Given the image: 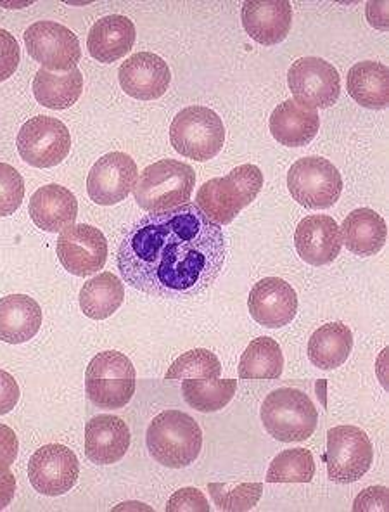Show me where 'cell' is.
<instances>
[{
    "label": "cell",
    "instance_id": "ba28073f",
    "mask_svg": "<svg viewBox=\"0 0 389 512\" xmlns=\"http://www.w3.org/2000/svg\"><path fill=\"white\" fill-rule=\"evenodd\" d=\"M287 187L301 206L310 210H326L343 192V179L331 161L308 156L296 161L287 173Z\"/></svg>",
    "mask_w": 389,
    "mask_h": 512
},
{
    "label": "cell",
    "instance_id": "4fadbf2b",
    "mask_svg": "<svg viewBox=\"0 0 389 512\" xmlns=\"http://www.w3.org/2000/svg\"><path fill=\"white\" fill-rule=\"evenodd\" d=\"M56 251L59 262L70 274L89 277L106 265L108 241L94 225H70L61 232Z\"/></svg>",
    "mask_w": 389,
    "mask_h": 512
},
{
    "label": "cell",
    "instance_id": "8fae6325",
    "mask_svg": "<svg viewBox=\"0 0 389 512\" xmlns=\"http://www.w3.org/2000/svg\"><path fill=\"white\" fill-rule=\"evenodd\" d=\"M26 51L44 70H75L82 58V49L75 33L56 21H37L25 32Z\"/></svg>",
    "mask_w": 389,
    "mask_h": 512
},
{
    "label": "cell",
    "instance_id": "8992f818",
    "mask_svg": "<svg viewBox=\"0 0 389 512\" xmlns=\"http://www.w3.org/2000/svg\"><path fill=\"white\" fill-rule=\"evenodd\" d=\"M85 391L99 409H123L135 393V367L125 353H97L85 372Z\"/></svg>",
    "mask_w": 389,
    "mask_h": 512
},
{
    "label": "cell",
    "instance_id": "74e56055",
    "mask_svg": "<svg viewBox=\"0 0 389 512\" xmlns=\"http://www.w3.org/2000/svg\"><path fill=\"white\" fill-rule=\"evenodd\" d=\"M353 511L370 512V511H389L388 488L372 487L367 488L358 495L353 504Z\"/></svg>",
    "mask_w": 389,
    "mask_h": 512
},
{
    "label": "cell",
    "instance_id": "cb8c5ba5",
    "mask_svg": "<svg viewBox=\"0 0 389 512\" xmlns=\"http://www.w3.org/2000/svg\"><path fill=\"white\" fill-rule=\"evenodd\" d=\"M42 327V308L26 295L0 298V340L20 345L35 338Z\"/></svg>",
    "mask_w": 389,
    "mask_h": 512
},
{
    "label": "cell",
    "instance_id": "3957f363",
    "mask_svg": "<svg viewBox=\"0 0 389 512\" xmlns=\"http://www.w3.org/2000/svg\"><path fill=\"white\" fill-rule=\"evenodd\" d=\"M263 187V173L256 165H241L229 175L199 187L196 206L211 222L227 225L251 205Z\"/></svg>",
    "mask_w": 389,
    "mask_h": 512
},
{
    "label": "cell",
    "instance_id": "1f68e13d",
    "mask_svg": "<svg viewBox=\"0 0 389 512\" xmlns=\"http://www.w3.org/2000/svg\"><path fill=\"white\" fill-rule=\"evenodd\" d=\"M315 476V461L307 448H291L275 457L268 468V483H310Z\"/></svg>",
    "mask_w": 389,
    "mask_h": 512
},
{
    "label": "cell",
    "instance_id": "d6a6232c",
    "mask_svg": "<svg viewBox=\"0 0 389 512\" xmlns=\"http://www.w3.org/2000/svg\"><path fill=\"white\" fill-rule=\"evenodd\" d=\"M222 374V364L215 353L205 348H194L175 360L166 371V381L184 379H217Z\"/></svg>",
    "mask_w": 389,
    "mask_h": 512
},
{
    "label": "cell",
    "instance_id": "603a6c76",
    "mask_svg": "<svg viewBox=\"0 0 389 512\" xmlns=\"http://www.w3.org/2000/svg\"><path fill=\"white\" fill-rule=\"evenodd\" d=\"M135 26L122 14H111L96 21L90 28L87 47L90 56L99 63H115L132 51L135 44Z\"/></svg>",
    "mask_w": 389,
    "mask_h": 512
},
{
    "label": "cell",
    "instance_id": "f1b7e54d",
    "mask_svg": "<svg viewBox=\"0 0 389 512\" xmlns=\"http://www.w3.org/2000/svg\"><path fill=\"white\" fill-rule=\"evenodd\" d=\"M83 92L82 71H68L56 75L52 71H37L33 80V94L42 106L49 109H68L77 103Z\"/></svg>",
    "mask_w": 389,
    "mask_h": 512
},
{
    "label": "cell",
    "instance_id": "52a82bcc",
    "mask_svg": "<svg viewBox=\"0 0 389 512\" xmlns=\"http://www.w3.org/2000/svg\"><path fill=\"white\" fill-rule=\"evenodd\" d=\"M170 141L177 153L194 161L213 160L225 142L222 118L205 106H189L173 118Z\"/></svg>",
    "mask_w": 389,
    "mask_h": 512
},
{
    "label": "cell",
    "instance_id": "7a4b0ae2",
    "mask_svg": "<svg viewBox=\"0 0 389 512\" xmlns=\"http://www.w3.org/2000/svg\"><path fill=\"white\" fill-rule=\"evenodd\" d=\"M147 448L166 468L191 466L203 447V431L194 417L180 410H165L154 417L146 433Z\"/></svg>",
    "mask_w": 389,
    "mask_h": 512
},
{
    "label": "cell",
    "instance_id": "6da1fadb",
    "mask_svg": "<svg viewBox=\"0 0 389 512\" xmlns=\"http://www.w3.org/2000/svg\"><path fill=\"white\" fill-rule=\"evenodd\" d=\"M227 243L220 225L192 203L149 213L123 237L118 270L125 284L166 300L211 288L224 270Z\"/></svg>",
    "mask_w": 389,
    "mask_h": 512
},
{
    "label": "cell",
    "instance_id": "d6986e66",
    "mask_svg": "<svg viewBox=\"0 0 389 512\" xmlns=\"http://www.w3.org/2000/svg\"><path fill=\"white\" fill-rule=\"evenodd\" d=\"M243 26L258 44L277 45L286 39L293 23V7L287 0H249L244 2Z\"/></svg>",
    "mask_w": 389,
    "mask_h": 512
},
{
    "label": "cell",
    "instance_id": "44dd1931",
    "mask_svg": "<svg viewBox=\"0 0 389 512\" xmlns=\"http://www.w3.org/2000/svg\"><path fill=\"white\" fill-rule=\"evenodd\" d=\"M28 210L33 224L39 229L45 232H61L75 224L78 217V201L70 189L58 184H49L35 191Z\"/></svg>",
    "mask_w": 389,
    "mask_h": 512
},
{
    "label": "cell",
    "instance_id": "9a60e30c",
    "mask_svg": "<svg viewBox=\"0 0 389 512\" xmlns=\"http://www.w3.org/2000/svg\"><path fill=\"white\" fill-rule=\"evenodd\" d=\"M137 179L139 170L135 161L128 154L115 151L94 163L87 177V192L97 205H118L134 191Z\"/></svg>",
    "mask_w": 389,
    "mask_h": 512
},
{
    "label": "cell",
    "instance_id": "5bb4252c",
    "mask_svg": "<svg viewBox=\"0 0 389 512\" xmlns=\"http://www.w3.org/2000/svg\"><path fill=\"white\" fill-rule=\"evenodd\" d=\"M80 466L77 455L64 445L51 443L39 448L28 462L32 487L47 497H58L77 485Z\"/></svg>",
    "mask_w": 389,
    "mask_h": 512
},
{
    "label": "cell",
    "instance_id": "9c48e42d",
    "mask_svg": "<svg viewBox=\"0 0 389 512\" xmlns=\"http://www.w3.org/2000/svg\"><path fill=\"white\" fill-rule=\"evenodd\" d=\"M327 474L334 483L348 485L364 478L374 462V448L364 429L336 426L327 433Z\"/></svg>",
    "mask_w": 389,
    "mask_h": 512
},
{
    "label": "cell",
    "instance_id": "d590c367",
    "mask_svg": "<svg viewBox=\"0 0 389 512\" xmlns=\"http://www.w3.org/2000/svg\"><path fill=\"white\" fill-rule=\"evenodd\" d=\"M166 512H210L205 493L198 488H180L173 493L165 507Z\"/></svg>",
    "mask_w": 389,
    "mask_h": 512
},
{
    "label": "cell",
    "instance_id": "7402d4cb",
    "mask_svg": "<svg viewBox=\"0 0 389 512\" xmlns=\"http://www.w3.org/2000/svg\"><path fill=\"white\" fill-rule=\"evenodd\" d=\"M319 128V113L291 99L279 104L270 116V132L287 148L307 146L319 134Z\"/></svg>",
    "mask_w": 389,
    "mask_h": 512
},
{
    "label": "cell",
    "instance_id": "ab89813d",
    "mask_svg": "<svg viewBox=\"0 0 389 512\" xmlns=\"http://www.w3.org/2000/svg\"><path fill=\"white\" fill-rule=\"evenodd\" d=\"M20 386L9 372L0 369V416L9 414L20 402Z\"/></svg>",
    "mask_w": 389,
    "mask_h": 512
},
{
    "label": "cell",
    "instance_id": "2e32d148",
    "mask_svg": "<svg viewBox=\"0 0 389 512\" xmlns=\"http://www.w3.org/2000/svg\"><path fill=\"white\" fill-rule=\"evenodd\" d=\"M248 308L258 324L277 329L291 324L296 317L298 295L284 279L265 277L249 291Z\"/></svg>",
    "mask_w": 389,
    "mask_h": 512
},
{
    "label": "cell",
    "instance_id": "ac0fdd59",
    "mask_svg": "<svg viewBox=\"0 0 389 512\" xmlns=\"http://www.w3.org/2000/svg\"><path fill=\"white\" fill-rule=\"evenodd\" d=\"M298 255L315 267L329 265L339 256L343 239L338 222L329 215L303 218L294 234Z\"/></svg>",
    "mask_w": 389,
    "mask_h": 512
},
{
    "label": "cell",
    "instance_id": "8d00e7d4",
    "mask_svg": "<svg viewBox=\"0 0 389 512\" xmlns=\"http://www.w3.org/2000/svg\"><path fill=\"white\" fill-rule=\"evenodd\" d=\"M21 51L13 33L0 28V82L13 77L20 66Z\"/></svg>",
    "mask_w": 389,
    "mask_h": 512
},
{
    "label": "cell",
    "instance_id": "e0dca14e",
    "mask_svg": "<svg viewBox=\"0 0 389 512\" xmlns=\"http://www.w3.org/2000/svg\"><path fill=\"white\" fill-rule=\"evenodd\" d=\"M125 94L139 101H154L165 96L172 82L170 66L153 52H137L118 71Z\"/></svg>",
    "mask_w": 389,
    "mask_h": 512
},
{
    "label": "cell",
    "instance_id": "60d3db41",
    "mask_svg": "<svg viewBox=\"0 0 389 512\" xmlns=\"http://www.w3.org/2000/svg\"><path fill=\"white\" fill-rule=\"evenodd\" d=\"M16 493V478L11 471L0 474V511L6 509L14 499Z\"/></svg>",
    "mask_w": 389,
    "mask_h": 512
},
{
    "label": "cell",
    "instance_id": "7c38bea8",
    "mask_svg": "<svg viewBox=\"0 0 389 512\" xmlns=\"http://www.w3.org/2000/svg\"><path fill=\"white\" fill-rule=\"evenodd\" d=\"M287 84L296 103L312 109L331 108L338 103L341 77L326 59L301 58L294 61L287 73Z\"/></svg>",
    "mask_w": 389,
    "mask_h": 512
},
{
    "label": "cell",
    "instance_id": "e575fe53",
    "mask_svg": "<svg viewBox=\"0 0 389 512\" xmlns=\"http://www.w3.org/2000/svg\"><path fill=\"white\" fill-rule=\"evenodd\" d=\"M25 198V180L16 168L0 163V217L13 215Z\"/></svg>",
    "mask_w": 389,
    "mask_h": 512
},
{
    "label": "cell",
    "instance_id": "277c9868",
    "mask_svg": "<svg viewBox=\"0 0 389 512\" xmlns=\"http://www.w3.org/2000/svg\"><path fill=\"white\" fill-rule=\"evenodd\" d=\"M196 173L179 160H161L144 168L134 187L137 205L149 213H161L182 206L191 199Z\"/></svg>",
    "mask_w": 389,
    "mask_h": 512
},
{
    "label": "cell",
    "instance_id": "83f0119b",
    "mask_svg": "<svg viewBox=\"0 0 389 512\" xmlns=\"http://www.w3.org/2000/svg\"><path fill=\"white\" fill-rule=\"evenodd\" d=\"M125 301L123 282L111 274L103 272L83 284L80 291V308L89 319L104 320L115 314Z\"/></svg>",
    "mask_w": 389,
    "mask_h": 512
},
{
    "label": "cell",
    "instance_id": "5b68a950",
    "mask_svg": "<svg viewBox=\"0 0 389 512\" xmlns=\"http://www.w3.org/2000/svg\"><path fill=\"white\" fill-rule=\"evenodd\" d=\"M260 416L268 435L282 443L305 442L319 424V410L310 397L294 388L272 391L263 402Z\"/></svg>",
    "mask_w": 389,
    "mask_h": 512
},
{
    "label": "cell",
    "instance_id": "4316f807",
    "mask_svg": "<svg viewBox=\"0 0 389 512\" xmlns=\"http://www.w3.org/2000/svg\"><path fill=\"white\" fill-rule=\"evenodd\" d=\"M353 350V334L343 322L319 327L308 341V359L322 371L338 369Z\"/></svg>",
    "mask_w": 389,
    "mask_h": 512
},
{
    "label": "cell",
    "instance_id": "f35d334b",
    "mask_svg": "<svg viewBox=\"0 0 389 512\" xmlns=\"http://www.w3.org/2000/svg\"><path fill=\"white\" fill-rule=\"evenodd\" d=\"M18 450L20 442L16 433L6 424H0V474L6 473L13 466Z\"/></svg>",
    "mask_w": 389,
    "mask_h": 512
},
{
    "label": "cell",
    "instance_id": "30bf717a",
    "mask_svg": "<svg viewBox=\"0 0 389 512\" xmlns=\"http://www.w3.org/2000/svg\"><path fill=\"white\" fill-rule=\"evenodd\" d=\"M70 149V130L52 116H35L21 127L18 134L20 156L35 168L56 167L66 160Z\"/></svg>",
    "mask_w": 389,
    "mask_h": 512
},
{
    "label": "cell",
    "instance_id": "4dcf8cb0",
    "mask_svg": "<svg viewBox=\"0 0 389 512\" xmlns=\"http://www.w3.org/2000/svg\"><path fill=\"white\" fill-rule=\"evenodd\" d=\"M236 379H184L182 393L189 407L198 412L225 409L236 395Z\"/></svg>",
    "mask_w": 389,
    "mask_h": 512
},
{
    "label": "cell",
    "instance_id": "d4e9b609",
    "mask_svg": "<svg viewBox=\"0 0 389 512\" xmlns=\"http://www.w3.org/2000/svg\"><path fill=\"white\" fill-rule=\"evenodd\" d=\"M339 229L346 250L364 258L377 255L388 239V227L384 218L370 208H358L351 212Z\"/></svg>",
    "mask_w": 389,
    "mask_h": 512
},
{
    "label": "cell",
    "instance_id": "f546056e",
    "mask_svg": "<svg viewBox=\"0 0 389 512\" xmlns=\"http://www.w3.org/2000/svg\"><path fill=\"white\" fill-rule=\"evenodd\" d=\"M284 371L281 345L272 338H256L244 350L239 362L241 379H277Z\"/></svg>",
    "mask_w": 389,
    "mask_h": 512
},
{
    "label": "cell",
    "instance_id": "ffe728a7",
    "mask_svg": "<svg viewBox=\"0 0 389 512\" xmlns=\"http://www.w3.org/2000/svg\"><path fill=\"white\" fill-rule=\"evenodd\" d=\"M130 440V429L123 419L101 414L85 426V455L97 466H111L125 457Z\"/></svg>",
    "mask_w": 389,
    "mask_h": 512
},
{
    "label": "cell",
    "instance_id": "484cf974",
    "mask_svg": "<svg viewBox=\"0 0 389 512\" xmlns=\"http://www.w3.org/2000/svg\"><path fill=\"white\" fill-rule=\"evenodd\" d=\"M346 89L360 106L369 109L388 108L389 70L388 66L376 61L357 63L346 77Z\"/></svg>",
    "mask_w": 389,
    "mask_h": 512
},
{
    "label": "cell",
    "instance_id": "836d02e7",
    "mask_svg": "<svg viewBox=\"0 0 389 512\" xmlns=\"http://www.w3.org/2000/svg\"><path fill=\"white\" fill-rule=\"evenodd\" d=\"M208 490L211 499L220 511L243 512L251 511L262 499V483H241L237 487H229L225 483H210Z\"/></svg>",
    "mask_w": 389,
    "mask_h": 512
}]
</instances>
